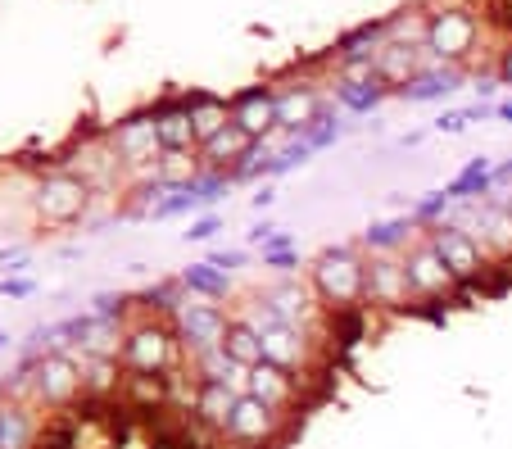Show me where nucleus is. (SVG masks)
Segmentation results:
<instances>
[{"label": "nucleus", "instance_id": "f257e3e1", "mask_svg": "<svg viewBox=\"0 0 512 449\" xmlns=\"http://www.w3.org/2000/svg\"><path fill=\"white\" fill-rule=\"evenodd\" d=\"M309 286L331 318L368 313V254L358 250V241L327 245L309 264Z\"/></svg>", "mask_w": 512, "mask_h": 449}, {"label": "nucleus", "instance_id": "f03ea898", "mask_svg": "<svg viewBox=\"0 0 512 449\" xmlns=\"http://www.w3.org/2000/svg\"><path fill=\"white\" fill-rule=\"evenodd\" d=\"M241 313L254 323V332L263 336V359L268 363L286 368L290 377H300L304 386H313V381L322 377V368H327V359H331L327 336L322 332H304V327L281 323L277 313H268L259 300H250Z\"/></svg>", "mask_w": 512, "mask_h": 449}, {"label": "nucleus", "instance_id": "7ed1b4c3", "mask_svg": "<svg viewBox=\"0 0 512 449\" xmlns=\"http://www.w3.org/2000/svg\"><path fill=\"white\" fill-rule=\"evenodd\" d=\"M177 332L168 318H159V313H145V318H136V323H127L123 332V368L132 372V377H168V372H177Z\"/></svg>", "mask_w": 512, "mask_h": 449}, {"label": "nucleus", "instance_id": "20e7f679", "mask_svg": "<svg viewBox=\"0 0 512 449\" xmlns=\"http://www.w3.org/2000/svg\"><path fill=\"white\" fill-rule=\"evenodd\" d=\"M290 431H295V418L281 409H272V404L254 400V395H241L232 409V418H227L223 436H218V445L227 449H281L290 440Z\"/></svg>", "mask_w": 512, "mask_h": 449}, {"label": "nucleus", "instance_id": "39448f33", "mask_svg": "<svg viewBox=\"0 0 512 449\" xmlns=\"http://www.w3.org/2000/svg\"><path fill=\"white\" fill-rule=\"evenodd\" d=\"M28 368V404L37 409H73L78 400H87L82 391V368H78V354L64 350V354H41L37 363H23Z\"/></svg>", "mask_w": 512, "mask_h": 449}, {"label": "nucleus", "instance_id": "423d86ee", "mask_svg": "<svg viewBox=\"0 0 512 449\" xmlns=\"http://www.w3.org/2000/svg\"><path fill=\"white\" fill-rule=\"evenodd\" d=\"M404 264H408V282H413L417 309H422V304H440V309H449V304L467 300V286L445 268V259H440L435 245H431V236H417V241L408 245Z\"/></svg>", "mask_w": 512, "mask_h": 449}, {"label": "nucleus", "instance_id": "0eeeda50", "mask_svg": "<svg viewBox=\"0 0 512 449\" xmlns=\"http://www.w3.org/2000/svg\"><path fill=\"white\" fill-rule=\"evenodd\" d=\"M232 318L236 313H227L218 300H200V295H191V300L177 304L168 323H173L177 345L186 350V359H200V354H209V350H223Z\"/></svg>", "mask_w": 512, "mask_h": 449}, {"label": "nucleus", "instance_id": "6e6552de", "mask_svg": "<svg viewBox=\"0 0 512 449\" xmlns=\"http://www.w3.org/2000/svg\"><path fill=\"white\" fill-rule=\"evenodd\" d=\"M431 245H435V254L445 259V268L458 277V282L467 286V295L476 291V286H485L490 282V273L499 268V259H494L490 250H485L481 241H476L472 232H463V227H454V223H440V227H431Z\"/></svg>", "mask_w": 512, "mask_h": 449}, {"label": "nucleus", "instance_id": "1a4fd4ad", "mask_svg": "<svg viewBox=\"0 0 512 449\" xmlns=\"http://www.w3.org/2000/svg\"><path fill=\"white\" fill-rule=\"evenodd\" d=\"M254 300L263 304L268 313H277L281 323L290 327H304V332H331V313L322 309V300L313 295L309 282H300V277H277V282H268Z\"/></svg>", "mask_w": 512, "mask_h": 449}, {"label": "nucleus", "instance_id": "9d476101", "mask_svg": "<svg viewBox=\"0 0 512 449\" xmlns=\"http://www.w3.org/2000/svg\"><path fill=\"white\" fill-rule=\"evenodd\" d=\"M91 196H96V191H91L78 173L55 168V173H46L37 182V191H32V209H37V218L46 227H68V223H78V218L87 214Z\"/></svg>", "mask_w": 512, "mask_h": 449}, {"label": "nucleus", "instance_id": "9b49d317", "mask_svg": "<svg viewBox=\"0 0 512 449\" xmlns=\"http://www.w3.org/2000/svg\"><path fill=\"white\" fill-rule=\"evenodd\" d=\"M476 37H481V23L467 10H435L426 14V55L435 64H463L476 50Z\"/></svg>", "mask_w": 512, "mask_h": 449}, {"label": "nucleus", "instance_id": "f8f14e48", "mask_svg": "<svg viewBox=\"0 0 512 449\" xmlns=\"http://www.w3.org/2000/svg\"><path fill=\"white\" fill-rule=\"evenodd\" d=\"M245 395H254V400L272 404V409L290 413V418H304V409L313 404V395L300 377H290L286 368H277V363H254V368H245Z\"/></svg>", "mask_w": 512, "mask_h": 449}, {"label": "nucleus", "instance_id": "ddd939ff", "mask_svg": "<svg viewBox=\"0 0 512 449\" xmlns=\"http://www.w3.org/2000/svg\"><path fill=\"white\" fill-rule=\"evenodd\" d=\"M408 313L417 309L404 254H368V313Z\"/></svg>", "mask_w": 512, "mask_h": 449}, {"label": "nucleus", "instance_id": "4468645a", "mask_svg": "<svg viewBox=\"0 0 512 449\" xmlns=\"http://www.w3.org/2000/svg\"><path fill=\"white\" fill-rule=\"evenodd\" d=\"M109 150L118 155V164H123L127 173L159 164L164 141H159L155 114H132V118H123V123H114V132H109Z\"/></svg>", "mask_w": 512, "mask_h": 449}, {"label": "nucleus", "instance_id": "2eb2a0df", "mask_svg": "<svg viewBox=\"0 0 512 449\" xmlns=\"http://www.w3.org/2000/svg\"><path fill=\"white\" fill-rule=\"evenodd\" d=\"M232 123L241 132H250L254 141L272 137L277 132V87L259 82V87H245L232 96Z\"/></svg>", "mask_w": 512, "mask_h": 449}, {"label": "nucleus", "instance_id": "dca6fc26", "mask_svg": "<svg viewBox=\"0 0 512 449\" xmlns=\"http://www.w3.org/2000/svg\"><path fill=\"white\" fill-rule=\"evenodd\" d=\"M236 400H241V391L227 386V381H200V386H195V404H191V427L204 431L209 440H218L227 418H232Z\"/></svg>", "mask_w": 512, "mask_h": 449}, {"label": "nucleus", "instance_id": "f3484780", "mask_svg": "<svg viewBox=\"0 0 512 449\" xmlns=\"http://www.w3.org/2000/svg\"><path fill=\"white\" fill-rule=\"evenodd\" d=\"M417 236H426V232L413 223V214L372 218V223L363 227V236H358V250H363V254H404Z\"/></svg>", "mask_w": 512, "mask_h": 449}, {"label": "nucleus", "instance_id": "a211bd4d", "mask_svg": "<svg viewBox=\"0 0 512 449\" xmlns=\"http://www.w3.org/2000/svg\"><path fill=\"white\" fill-rule=\"evenodd\" d=\"M322 91L309 87V82H295V87H277V132H286V137H295V132H304V127L313 123V118L322 114Z\"/></svg>", "mask_w": 512, "mask_h": 449}, {"label": "nucleus", "instance_id": "6ab92c4d", "mask_svg": "<svg viewBox=\"0 0 512 449\" xmlns=\"http://www.w3.org/2000/svg\"><path fill=\"white\" fill-rule=\"evenodd\" d=\"M422 69H426V46H417V41H386V46L377 50V78L386 82L390 91H399Z\"/></svg>", "mask_w": 512, "mask_h": 449}, {"label": "nucleus", "instance_id": "aec40b11", "mask_svg": "<svg viewBox=\"0 0 512 449\" xmlns=\"http://www.w3.org/2000/svg\"><path fill=\"white\" fill-rule=\"evenodd\" d=\"M150 114H155V123H159V141H164V150H200L186 96H164Z\"/></svg>", "mask_w": 512, "mask_h": 449}, {"label": "nucleus", "instance_id": "412c9836", "mask_svg": "<svg viewBox=\"0 0 512 449\" xmlns=\"http://www.w3.org/2000/svg\"><path fill=\"white\" fill-rule=\"evenodd\" d=\"M458 87H463V69H458V64H426L417 78H408L404 87H399V96H404L408 105H431V100L454 96Z\"/></svg>", "mask_w": 512, "mask_h": 449}, {"label": "nucleus", "instance_id": "4be33fe9", "mask_svg": "<svg viewBox=\"0 0 512 449\" xmlns=\"http://www.w3.org/2000/svg\"><path fill=\"white\" fill-rule=\"evenodd\" d=\"M494 159L490 155H472L463 168H458L454 177H449V196H454V205H476V200H490L494 191Z\"/></svg>", "mask_w": 512, "mask_h": 449}, {"label": "nucleus", "instance_id": "5701e85b", "mask_svg": "<svg viewBox=\"0 0 512 449\" xmlns=\"http://www.w3.org/2000/svg\"><path fill=\"white\" fill-rule=\"evenodd\" d=\"M123 332L127 323L123 318H105V313H82V354H96V359H118L123 354Z\"/></svg>", "mask_w": 512, "mask_h": 449}, {"label": "nucleus", "instance_id": "b1692460", "mask_svg": "<svg viewBox=\"0 0 512 449\" xmlns=\"http://www.w3.org/2000/svg\"><path fill=\"white\" fill-rule=\"evenodd\" d=\"M250 150H254V137H250V132H241L236 123H227L218 137H209V141L200 146V168H223V173H232V168L241 164Z\"/></svg>", "mask_w": 512, "mask_h": 449}, {"label": "nucleus", "instance_id": "393cba45", "mask_svg": "<svg viewBox=\"0 0 512 449\" xmlns=\"http://www.w3.org/2000/svg\"><path fill=\"white\" fill-rule=\"evenodd\" d=\"M227 186H232V173L223 168H200L186 186H177V200H182V214H200V209H213L218 200L227 196Z\"/></svg>", "mask_w": 512, "mask_h": 449}, {"label": "nucleus", "instance_id": "a878e982", "mask_svg": "<svg viewBox=\"0 0 512 449\" xmlns=\"http://www.w3.org/2000/svg\"><path fill=\"white\" fill-rule=\"evenodd\" d=\"M78 354V368H82V391L91 395V400H109V395H118L123 391V359H96V354H82V350H73Z\"/></svg>", "mask_w": 512, "mask_h": 449}, {"label": "nucleus", "instance_id": "bb28decb", "mask_svg": "<svg viewBox=\"0 0 512 449\" xmlns=\"http://www.w3.org/2000/svg\"><path fill=\"white\" fill-rule=\"evenodd\" d=\"M186 105H191V123H195V141H209L218 137L227 123H232V105H227L223 96H209V91H191L186 96Z\"/></svg>", "mask_w": 512, "mask_h": 449}, {"label": "nucleus", "instance_id": "cd10ccee", "mask_svg": "<svg viewBox=\"0 0 512 449\" xmlns=\"http://www.w3.org/2000/svg\"><path fill=\"white\" fill-rule=\"evenodd\" d=\"M41 427L28 404H5L0 409V449H37Z\"/></svg>", "mask_w": 512, "mask_h": 449}, {"label": "nucleus", "instance_id": "c85d7f7f", "mask_svg": "<svg viewBox=\"0 0 512 449\" xmlns=\"http://www.w3.org/2000/svg\"><path fill=\"white\" fill-rule=\"evenodd\" d=\"M177 282H182L191 295H200V300H227V295H232V273L218 268V264H209V259H204V264L182 268Z\"/></svg>", "mask_w": 512, "mask_h": 449}, {"label": "nucleus", "instance_id": "c756f323", "mask_svg": "<svg viewBox=\"0 0 512 449\" xmlns=\"http://www.w3.org/2000/svg\"><path fill=\"white\" fill-rule=\"evenodd\" d=\"M390 96V87L381 78H368V82H336V105L345 114H377L381 100Z\"/></svg>", "mask_w": 512, "mask_h": 449}, {"label": "nucleus", "instance_id": "7c9ffc66", "mask_svg": "<svg viewBox=\"0 0 512 449\" xmlns=\"http://www.w3.org/2000/svg\"><path fill=\"white\" fill-rule=\"evenodd\" d=\"M223 350L232 354V359L241 363V368H254V363H263V336L254 332V323L245 318V313H236V318H232Z\"/></svg>", "mask_w": 512, "mask_h": 449}, {"label": "nucleus", "instance_id": "2f4dec72", "mask_svg": "<svg viewBox=\"0 0 512 449\" xmlns=\"http://www.w3.org/2000/svg\"><path fill=\"white\" fill-rule=\"evenodd\" d=\"M259 254H263V268H272L277 277H295V273H300V264H304L300 245H295V236H290V232H277Z\"/></svg>", "mask_w": 512, "mask_h": 449}, {"label": "nucleus", "instance_id": "473e14b6", "mask_svg": "<svg viewBox=\"0 0 512 449\" xmlns=\"http://www.w3.org/2000/svg\"><path fill=\"white\" fill-rule=\"evenodd\" d=\"M449 209H454V196H449L445 186H440V191H426V196L417 200L408 214H413V223L422 227V232H431V227H440L449 218Z\"/></svg>", "mask_w": 512, "mask_h": 449}, {"label": "nucleus", "instance_id": "72a5a7b5", "mask_svg": "<svg viewBox=\"0 0 512 449\" xmlns=\"http://www.w3.org/2000/svg\"><path fill=\"white\" fill-rule=\"evenodd\" d=\"M494 105H472V109H449V114L435 118V132H445V137H458V132H467V123H476V118H490Z\"/></svg>", "mask_w": 512, "mask_h": 449}, {"label": "nucleus", "instance_id": "f704fd0d", "mask_svg": "<svg viewBox=\"0 0 512 449\" xmlns=\"http://www.w3.org/2000/svg\"><path fill=\"white\" fill-rule=\"evenodd\" d=\"M227 227V218L218 214V209H209V214H200V218H191V227H186V245H204V241H213V236Z\"/></svg>", "mask_w": 512, "mask_h": 449}, {"label": "nucleus", "instance_id": "c9c22d12", "mask_svg": "<svg viewBox=\"0 0 512 449\" xmlns=\"http://www.w3.org/2000/svg\"><path fill=\"white\" fill-rule=\"evenodd\" d=\"M0 295H5V300H28V295H37V282H32V277H0Z\"/></svg>", "mask_w": 512, "mask_h": 449}, {"label": "nucleus", "instance_id": "e433bc0d", "mask_svg": "<svg viewBox=\"0 0 512 449\" xmlns=\"http://www.w3.org/2000/svg\"><path fill=\"white\" fill-rule=\"evenodd\" d=\"M209 264H218V268H227V273H236V268L250 264V250H213Z\"/></svg>", "mask_w": 512, "mask_h": 449}, {"label": "nucleus", "instance_id": "4c0bfd02", "mask_svg": "<svg viewBox=\"0 0 512 449\" xmlns=\"http://www.w3.org/2000/svg\"><path fill=\"white\" fill-rule=\"evenodd\" d=\"M250 205L259 209V214H263V209H272V205H277V186H272V182H263L259 191H254V196H250Z\"/></svg>", "mask_w": 512, "mask_h": 449}, {"label": "nucleus", "instance_id": "58836bf2", "mask_svg": "<svg viewBox=\"0 0 512 449\" xmlns=\"http://www.w3.org/2000/svg\"><path fill=\"white\" fill-rule=\"evenodd\" d=\"M494 78H499L503 87H512V46L499 55V64H494Z\"/></svg>", "mask_w": 512, "mask_h": 449}, {"label": "nucleus", "instance_id": "ea45409f", "mask_svg": "<svg viewBox=\"0 0 512 449\" xmlns=\"http://www.w3.org/2000/svg\"><path fill=\"white\" fill-rule=\"evenodd\" d=\"M281 232V227H272V223H259V227H254V232H250V245H254V250H263V245H268L272 241V236H277Z\"/></svg>", "mask_w": 512, "mask_h": 449}, {"label": "nucleus", "instance_id": "a19ab883", "mask_svg": "<svg viewBox=\"0 0 512 449\" xmlns=\"http://www.w3.org/2000/svg\"><path fill=\"white\" fill-rule=\"evenodd\" d=\"M494 118H499V123H512V100H499V105H494Z\"/></svg>", "mask_w": 512, "mask_h": 449}, {"label": "nucleus", "instance_id": "79ce46f5", "mask_svg": "<svg viewBox=\"0 0 512 449\" xmlns=\"http://www.w3.org/2000/svg\"><path fill=\"white\" fill-rule=\"evenodd\" d=\"M5 345H10V336H5V332H0V350H5Z\"/></svg>", "mask_w": 512, "mask_h": 449}]
</instances>
